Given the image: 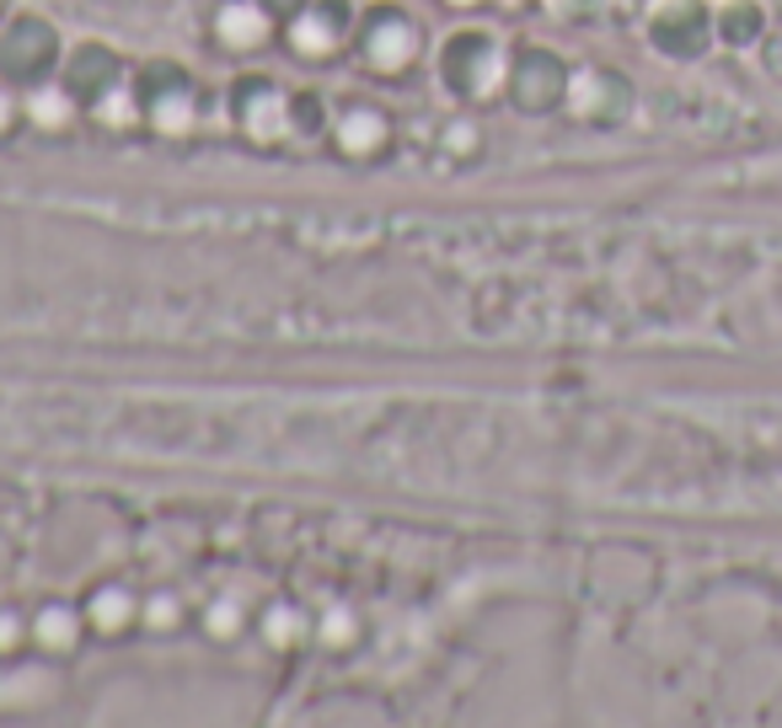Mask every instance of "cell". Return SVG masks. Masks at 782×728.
Returning <instances> with one entry per match:
<instances>
[{"label":"cell","mask_w":782,"mask_h":728,"mask_svg":"<svg viewBox=\"0 0 782 728\" xmlns=\"http://www.w3.org/2000/svg\"><path fill=\"white\" fill-rule=\"evenodd\" d=\"M745 450L756 456V471H750V498H772L782 509V408H772L767 418L750 423V439Z\"/></svg>","instance_id":"obj_1"},{"label":"cell","mask_w":782,"mask_h":728,"mask_svg":"<svg viewBox=\"0 0 782 728\" xmlns=\"http://www.w3.org/2000/svg\"><path fill=\"white\" fill-rule=\"evenodd\" d=\"M214 27H220V38L236 44V49H253V44H262V33H268V22H262V11L253 0H225V11L214 16Z\"/></svg>","instance_id":"obj_2"},{"label":"cell","mask_w":782,"mask_h":728,"mask_svg":"<svg viewBox=\"0 0 782 728\" xmlns=\"http://www.w3.org/2000/svg\"><path fill=\"white\" fill-rule=\"evenodd\" d=\"M75 632H81V617H75L70 606H44L38 622H33V637H38L44 648H65Z\"/></svg>","instance_id":"obj_3"},{"label":"cell","mask_w":782,"mask_h":728,"mask_svg":"<svg viewBox=\"0 0 782 728\" xmlns=\"http://www.w3.org/2000/svg\"><path fill=\"white\" fill-rule=\"evenodd\" d=\"M386 140V118H375V113H349L343 118V145L349 151H375Z\"/></svg>","instance_id":"obj_4"},{"label":"cell","mask_w":782,"mask_h":728,"mask_svg":"<svg viewBox=\"0 0 782 728\" xmlns=\"http://www.w3.org/2000/svg\"><path fill=\"white\" fill-rule=\"evenodd\" d=\"M129 617H135V600L129 595H103L97 606H92V626H103V632H118V626H129Z\"/></svg>","instance_id":"obj_5"},{"label":"cell","mask_w":782,"mask_h":728,"mask_svg":"<svg viewBox=\"0 0 782 728\" xmlns=\"http://www.w3.org/2000/svg\"><path fill=\"white\" fill-rule=\"evenodd\" d=\"M75 118V107L65 92H38L33 97V124H44V129H59V124H70Z\"/></svg>","instance_id":"obj_6"},{"label":"cell","mask_w":782,"mask_h":728,"mask_svg":"<svg viewBox=\"0 0 782 728\" xmlns=\"http://www.w3.org/2000/svg\"><path fill=\"white\" fill-rule=\"evenodd\" d=\"M290 617H295V611H290V606H273V611H268V637H273V643H284V648H290V643H301V632H306V622H295L290 626Z\"/></svg>","instance_id":"obj_7"},{"label":"cell","mask_w":782,"mask_h":728,"mask_svg":"<svg viewBox=\"0 0 782 728\" xmlns=\"http://www.w3.org/2000/svg\"><path fill=\"white\" fill-rule=\"evenodd\" d=\"M205 626H214V637H236V632H242V617H236L231 600H220V606L205 611Z\"/></svg>","instance_id":"obj_8"},{"label":"cell","mask_w":782,"mask_h":728,"mask_svg":"<svg viewBox=\"0 0 782 728\" xmlns=\"http://www.w3.org/2000/svg\"><path fill=\"white\" fill-rule=\"evenodd\" d=\"M177 622V600H156L151 606V626H172Z\"/></svg>","instance_id":"obj_9"},{"label":"cell","mask_w":782,"mask_h":728,"mask_svg":"<svg viewBox=\"0 0 782 728\" xmlns=\"http://www.w3.org/2000/svg\"><path fill=\"white\" fill-rule=\"evenodd\" d=\"M5 124H11V97L0 92V129H5Z\"/></svg>","instance_id":"obj_10"}]
</instances>
